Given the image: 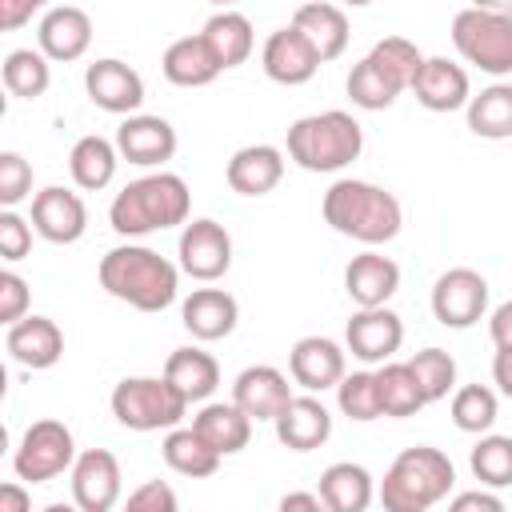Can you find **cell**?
Returning a JSON list of instances; mask_svg holds the SVG:
<instances>
[{"label":"cell","instance_id":"16","mask_svg":"<svg viewBox=\"0 0 512 512\" xmlns=\"http://www.w3.org/2000/svg\"><path fill=\"white\" fill-rule=\"evenodd\" d=\"M116 152H120V160H128L136 168H156L176 156V128L164 116L136 112V116L120 120V128H116Z\"/></svg>","mask_w":512,"mask_h":512},{"label":"cell","instance_id":"1","mask_svg":"<svg viewBox=\"0 0 512 512\" xmlns=\"http://www.w3.org/2000/svg\"><path fill=\"white\" fill-rule=\"evenodd\" d=\"M100 288L140 312H164L180 292V264L168 256L144 248V244H120L100 256Z\"/></svg>","mask_w":512,"mask_h":512},{"label":"cell","instance_id":"42","mask_svg":"<svg viewBox=\"0 0 512 512\" xmlns=\"http://www.w3.org/2000/svg\"><path fill=\"white\" fill-rule=\"evenodd\" d=\"M336 404L348 420H380L384 408H380V388H376V372H348L340 384H336Z\"/></svg>","mask_w":512,"mask_h":512},{"label":"cell","instance_id":"46","mask_svg":"<svg viewBox=\"0 0 512 512\" xmlns=\"http://www.w3.org/2000/svg\"><path fill=\"white\" fill-rule=\"evenodd\" d=\"M124 512H180V500H176L172 484H164V480H148V484H140V488L128 496Z\"/></svg>","mask_w":512,"mask_h":512},{"label":"cell","instance_id":"21","mask_svg":"<svg viewBox=\"0 0 512 512\" xmlns=\"http://www.w3.org/2000/svg\"><path fill=\"white\" fill-rule=\"evenodd\" d=\"M240 304L224 288H192V296L180 304V324L192 332V340H224L236 332Z\"/></svg>","mask_w":512,"mask_h":512},{"label":"cell","instance_id":"30","mask_svg":"<svg viewBox=\"0 0 512 512\" xmlns=\"http://www.w3.org/2000/svg\"><path fill=\"white\" fill-rule=\"evenodd\" d=\"M292 28L304 32V40L316 48V56L328 64L348 48V16L336 4H300L292 12Z\"/></svg>","mask_w":512,"mask_h":512},{"label":"cell","instance_id":"17","mask_svg":"<svg viewBox=\"0 0 512 512\" xmlns=\"http://www.w3.org/2000/svg\"><path fill=\"white\" fill-rule=\"evenodd\" d=\"M232 404L248 416V420H276L288 404H292V384L280 368L272 364H252L236 376L232 384Z\"/></svg>","mask_w":512,"mask_h":512},{"label":"cell","instance_id":"40","mask_svg":"<svg viewBox=\"0 0 512 512\" xmlns=\"http://www.w3.org/2000/svg\"><path fill=\"white\" fill-rule=\"evenodd\" d=\"M344 88H348V100H352L356 108H364V112H384V108H392L396 96H400V88H396L368 56H364L360 64H352Z\"/></svg>","mask_w":512,"mask_h":512},{"label":"cell","instance_id":"15","mask_svg":"<svg viewBox=\"0 0 512 512\" xmlns=\"http://www.w3.org/2000/svg\"><path fill=\"white\" fill-rule=\"evenodd\" d=\"M260 64H264V76L268 80H276V84H308L316 72H320V56H316V48L304 40V32H296L292 24H284V28H276L268 40H264V48H260Z\"/></svg>","mask_w":512,"mask_h":512},{"label":"cell","instance_id":"29","mask_svg":"<svg viewBox=\"0 0 512 512\" xmlns=\"http://www.w3.org/2000/svg\"><path fill=\"white\" fill-rule=\"evenodd\" d=\"M164 380L188 400V404H200L216 392L220 384V364L212 352L204 348H176L168 360H164Z\"/></svg>","mask_w":512,"mask_h":512},{"label":"cell","instance_id":"8","mask_svg":"<svg viewBox=\"0 0 512 512\" xmlns=\"http://www.w3.org/2000/svg\"><path fill=\"white\" fill-rule=\"evenodd\" d=\"M76 456L80 452H76L72 428L64 420H36L24 428V436L12 452V468L28 484H48V480L72 472Z\"/></svg>","mask_w":512,"mask_h":512},{"label":"cell","instance_id":"41","mask_svg":"<svg viewBox=\"0 0 512 512\" xmlns=\"http://www.w3.org/2000/svg\"><path fill=\"white\" fill-rule=\"evenodd\" d=\"M408 368H412V376H416V384H420V392H424L428 404L444 400L456 388V360L444 348H420L408 360Z\"/></svg>","mask_w":512,"mask_h":512},{"label":"cell","instance_id":"11","mask_svg":"<svg viewBox=\"0 0 512 512\" xmlns=\"http://www.w3.org/2000/svg\"><path fill=\"white\" fill-rule=\"evenodd\" d=\"M84 92L96 108L112 112V116H136V108L144 104V80L136 68H128L124 60L116 56H104V60H92L84 68Z\"/></svg>","mask_w":512,"mask_h":512},{"label":"cell","instance_id":"47","mask_svg":"<svg viewBox=\"0 0 512 512\" xmlns=\"http://www.w3.org/2000/svg\"><path fill=\"white\" fill-rule=\"evenodd\" d=\"M448 512H504V500L492 488H472V492H456L448 500Z\"/></svg>","mask_w":512,"mask_h":512},{"label":"cell","instance_id":"28","mask_svg":"<svg viewBox=\"0 0 512 512\" xmlns=\"http://www.w3.org/2000/svg\"><path fill=\"white\" fill-rule=\"evenodd\" d=\"M192 432L216 448L220 456H232V452H244L248 440H252V420L228 400H216V404H204L196 416H192Z\"/></svg>","mask_w":512,"mask_h":512},{"label":"cell","instance_id":"26","mask_svg":"<svg viewBox=\"0 0 512 512\" xmlns=\"http://www.w3.org/2000/svg\"><path fill=\"white\" fill-rule=\"evenodd\" d=\"M316 496L324 500L328 512H368V504L376 500V480L364 464L336 460L320 472Z\"/></svg>","mask_w":512,"mask_h":512},{"label":"cell","instance_id":"50","mask_svg":"<svg viewBox=\"0 0 512 512\" xmlns=\"http://www.w3.org/2000/svg\"><path fill=\"white\" fill-rule=\"evenodd\" d=\"M276 512H328V508H324V500H320L316 492H304V488H296V492L280 496Z\"/></svg>","mask_w":512,"mask_h":512},{"label":"cell","instance_id":"12","mask_svg":"<svg viewBox=\"0 0 512 512\" xmlns=\"http://www.w3.org/2000/svg\"><path fill=\"white\" fill-rule=\"evenodd\" d=\"M120 460L108 448H88L72 464V504L80 512H112L120 500Z\"/></svg>","mask_w":512,"mask_h":512},{"label":"cell","instance_id":"27","mask_svg":"<svg viewBox=\"0 0 512 512\" xmlns=\"http://www.w3.org/2000/svg\"><path fill=\"white\" fill-rule=\"evenodd\" d=\"M160 72H164V80L176 84V88H204V84H212L224 68L216 64L212 48H208L204 36L196 32V36H180V40H172V44L164 48Z\"/></svg>","mask_w":512,"mask_h":512},{"label":"cell","instance_id":"20","mask_svg":"<svg viewBox=\"0 0 512 512\" xmlns=\"http://www.w3.org/2000/svg\"><path fill=\"white\" fill-rule=\"evenodd\" d=\"M400 288V264L380 252H360L344 268V292L352 296L356 308H388V300Z\"/></svg>","mask_w":512,"mask_h":512},{"label":"cell","instance_id":"37","mask_svg":"<svg viewBox=\"0 0 512 512\" xmlns=\"http://www.w3.org/2000/svg\"><path fill=\"white\" fill-rule=\"evenodd\" d=\"M368 60L404 92V88H412L416 84V76H420V68H424V52L412 44V40H404V36H384V40H376L372 44V52H368Z\"/></svg>","mask_w":512,"mask_h":512},{"label":"cell","instance_id":"4","mask_svg":"<svg viewBox=\"0 0 512 512\" xmlns=\"http://www.w3.org/2000/svg\"><path fill=\"white\" fill-rule=\"evenodd\" d=\"M452 484H456V468H452L448 452L416 444L392 460L376 496H380L384 512H428L452 492Z\"/></svg>","mask_w":512,"mask_h":512},{"label":"cell","instance_id":"32","mask_svg":"<svg viewBox=\"0 0 512 512\" xmlns=\"http://www.w3.org/2000/svg\"><path fill=\"white\" fill-rule=\"evenodd\" d=\"M116 164H120V152H116V140H104V136H80L68 152V172L76 180V188L84 192H100L112 184L116 176Z\"/></svg>","mask_w":512,"mask_h":512},{"label":"cell","instance_id":"10","mask_svg":"<svg viewBox=\"0 0 512 512\" xmlns=\"http://www.w3.org/2000/svg\"><path fill=\"white\" fill-rule=\"evenodd\" d=\"M488 312V280L476 268H448L432 284V316L444 328H472Z\"/></svg>","mask_w":512,"mask_h":512},{"label":"cell","instance_id":"9","mask_svg":"<svg viewBox=\"0 0 512 512\" xmlns=\"http://www.w3.org/2000/svg\"><path fill=\"white\" fill-rule=\"evenodd\" d=\"M176 256H180V272L184 276H192L200 284H212L232 268V236H228L224 224H216L208 216L188 220L180 228Z\"/></svg>","mask_w":512,"mask_h":512},{"label":"cell","instance_id":"34","mask_svg":"<svg viewBox=\"0 0 512 512\" xmlns=\"http://www.w3.org/2000/svg\"><path fill=\"white\" fill-rule=\"evenodd\" d=\"M468 128L480 140H508L512 136V84L480 88V96L468 100Z\"/></svg>","mask_w":512,"mask_h":512},{"label":"cell","instance_id":"31","mask_svg":"<svg viewBox=\"0 0 512 512\" xmlns=\"http://www.w3.org/2000/svg\"><path fill=\"white\" fill-rule=\"evenodd\" d=\"M200 36H204V44L212 48V56H216L220 68L244 64V60L252 56V48H256V36H252V24H248L244 12H212V16L204 20Z\"/></svg>","mask_w":512,"mask_h":512},{"label":"cell","instance_id":"51","mask_svg":"<svg viewBox=\"0 0 512 512\" xmlns=\"http://www.w3.org/2000/svg\"><path fill=\"white\" fill-rule=\"evenodd\" d=\"M0 512H32V496H28V488L16 484V480H8V484L0 488Z\"/></svg>","mask_w":512,"mask_h":512},{"label":"cell","instance_id":"19","mask_svg":"<svg viewBox=\"0 0 512 512\" xmlns=\"http://www.w3.org/2000/svg\"><path fill=\"white\" fill-rule=\"evenodd\" d=\"M36 44H40V52H44L48 60H60V64L80 60V56L88 52V44H92V20H88V12L76 8V4H56V8H48V12L40 16Z\"/></svg>","mask_w":512,"mask_h":512},{"label":"cell","instance_id":"44","mask_svg":"<svg viewBox=\"0 0 512 512\" xmlns=\"http://www.w3.org/2000/svg\"><path fill=\"white\" fill-rule=\"evenodd\" d=\"M32 252V224L24 220V216H16L12 208H4L0 212V256L8 260V264H16V260H24Z\"/></svg>","mask_w":512,"mask_h":512},{"label":"cell","instance_id":"22","mask_svg":"<svg viewBox=\"0 0 512 512\" xmlns=\"http://www.w3.org/2000/svg\"><path fill=\"white\" fill-rule=\"evenodd\" d=\"M4 348H8V356L16 364H24L32 372H44V368H52L64 356V332L48 316H24L20 324L8 328Z\"/></svg>","mask_w":512,"mask_h":512},{"label":"cell","instance_id":"2","mask_svg":"<svg viewBox=\"0 0 512 512\" xmlns=\"http://www.w3.org/2000/svg\"><path fill=\"white\" fill-rule=\"evenodd\" d=\"M188 212H192L188 184L176 172H152L116 192V200L108 204V224L116 236L132 240V236L188 224Z\"/></svg>","mask_w":512,"mask_h":512},{"label":"cell","instance_id":"52","mask_svg":"<svg viewBox=\"0 0 512 512\" xmlns=\"http://www.w3.org/2000/svg\"><path fill=\"white\" fill-rule=\"evenodd\" d=\"M492 380L512 400V348H496V356H492Z\"/></svg>","mask_w":512,"mask_h":512},{"label":"cell","instance_id":"24","mask_svg":"<svg viewBox=\"0 0 512 512\" xmlns=\"http://www.w3.org/2000/svg\"><path fill=\"white\" fill-rule=\"evenodd\" d=\"M224 176H228V188L240 192V196H268L284 180V152L272 148V144L236 148Z\"/></svg>","mask_w":512,"mask_h":512},{"label":"cell","instance_id":"18","mask_svg":"<svg viewBox=\"0 0 512 512\" xmlns=\"http://www.w3.org/2000/svg\"><path fill=\"white\" fill-rule=\"evenodd\" d=\"M288 372L308 396L324 392V388H336L348 376L344 372V348L328 336H304L288 352Z\"/></svg>","mask_w":512,"mask_h":512},{"label":"cell","instance_id":"7","mask_svg":"<svg viewBox=\"0 0 512 512\" xmlns=\"http://www.w3.org/2000/svg\"><path fill=\"white\" fill-rule=\"evenodd\" d=\"M112 416L132 432H172L188 416V400L164 376H124L112 388Z\"/></svg>","mask_w":512,"mask_h":512},{"label":"cell","instance_id":"14","mask_svg":"<svg viewBox=\"0 0 512 512\" xmlns=\"http://www.w3.org/2000/svg\"><path fill=\"white\" fill-rule=\"evenodd\" d=\"M32 228L48 240V244H76L88 228V208L80 200V192L48 184L32 196Z\"/></svg>","mask_w":512,"mask_h":512},{"label":"cell","instance_id":"5","mask_svg":"<svg viewBox=\"0 0 512 512\" xmlns=\"http://www.w3.org/2000/svg\"><path fill=\"white\" fill-rule=\"evenodd\" d=\"M364 148V128L356 116L328 108L316 116H300L288 128V160H296L304 172H340L348 168Z\"/></svg>","mask_w":512,"mask_h":512},{"label":"cell","instance_id":"35","mask_svg":"<svg viewBox=\"0 0 512 512\" xmlns=\"http://www.w3.org/2000/svg\"><path fill=\"white\" fill-rule=\"evenodd\" d=\"M376 388H380V408H384V416H396V420L416 416V412L428 404L424 392H420V384H416V376H412V368H408V360H404V364H400V360L380 364V368H376Z\"/></svg>","mask_w":512,"mask_h":512},{"label":"cell","instance_id":"38","mask_svg":"<svg viewBox=\"0 0 512 512\" xmlns=\"http://www.w3.org/2000/svg\"><path fill=\"white\" fill-rule=\"evenodd\" d=\"M500 416V400L492 388L484 384H464L452 392V424L460 432H472V436H488V428L496 424Z\"/></svg>","mask_w":512,"mask_h":512},{"label":"cell","instance_id":"25","mask_svg":"<svg viewBox=\"0 0 512 512\" xmlns=\"http://www.w3.org/2000/svg\"><path fill=\"white\" fill-rule=\"evenodd\" d=\"M276 440L292 452H312L332 436V412L316 396H292V404L272 420Z\"/></svg>","mask_w":512,"mask_h":512},{"label":"cell","instance_id":"43","mask_svg":"<svg viewBox=\"0 0 512 512\" xmlns=\"http://www.w3.org/2000/svg\"><path fill=\"white\" fill-rule=\"evenodd\" d=\"M32 192V164L20 152H0V204L16 208Z\"/></svg>","mask_w":512,"mask_h":512},{"label":"cell","instance_id":"6","mask_svg":"<svg viewBox=\"0 0 512 512\" xmlns=\"http://www.w3.org/2000/svg\"><path fill=\"white\" fill-rule=\"evenodd\" d=\"M452 44L456 52L488 76L512 72V8L500 4H472L452 16Z\"/></svg>","mask_w":512,"mask_h":512},{"label":"cell","instance_id":"23","mask_svg":"<svg viewBox=\"0 0 512 512\" xmlns=\"http://www.w3.org/2000/svg\"><path fill=\"white\" fill-rule=\"evenodd\" d=\"M420 108L428 112H456V108H468L472 100V84H468V72L444 56H428L416 84H412Z\"/></svg>","mask_w":512,"mask_h":512},{"label":"cell","instance_id":"33","mask_svg":"<svg viewBox=\"0 0 512 512\" xmlns=\"http://www.w3.org/2000/svg\"><path fill=\"white\" fill-rule=\"evenodd\" d=\"M160 452H164V464H168L172 472L188 476V480H204V476H212V472L220 468V452L208 448L192 428H172V432L164 436Z\"/></svg>","mask_w":512,"mask_h":512},{"label":"cell","instance_id":"3","mask_svg":"<svg viewBox=\"0 0 512 512\" xmlns=\"http://www.w3.org/2000/svg\"><path fill=\"white\" fill-rule=\"evenodd\" d=\"M324 220L340 236L376 248V244H388V240L400 236L404 208L380 184H368V180H336L324 192Z\"/></svg>","mask_w":512,"mask_h":512},{"label":"cell","instance_id":"53","mask_svg":"<svg viewBox=\"0 0 512 512\" xmlns=\"http://www.w3.org/2000/svg\"><path fill=\"white\" fill-rule=\"evenodd\" d=\"M44 512H80V508H76V504H48Z\"/></svg>","mask_w":512,"mask_h":512},{"label":"cell","instance_id":"39","mask_svg":"<svg viewBox=\"0 0 512 512\" xmlns=\"http://www.w3.org/2000/svg\"><path fill=\"white\" fill-rule=\"evenodd\" d=\"M468 468L484 488H492V492L508 488L512 484V436H496V432L480 436L468 456Z\"/></svg>","mask_w":512,"mask_h":512},{"label":"cell","instance_id":"48","mask_svg":"<svg viewBox=\"0 0 512 512\" xmlns=\"http://www.w3.org/2000/svg\"><path fill=\"white\" fill-rule=\"evenodd\" d=\"M488 336H492L496 348H512V300H504V304L492 312V320H488Z\"/></svg>","mask_w":512,"mask_h":512},{"label":"cell","instance_id":"13","mask_svg":"<svg viewBox=\"0 0 512 512\" xmlns=\"http://www.w3.org/2000/svg\"><path fill=\"white\" fill-rule=\"evenodd\" d=\"M344 344L364 364H388L404 344V320L392 308H356L344 328Z\"/></svg>","mask_w":512,"mask_h":512},{"label":"cell","instance_id":"36","mask_svg":"<svg viewBox=\"0 0 512 512\" xmlns=\"http://www.w3.org/2000/svg\"><path fill=\"white\" fill-rule=\"evenodd\" d=\"M0 76H4V88L12 96H20V100H36L52 84L48 56L40 48H16V52H8L4 64H0Z\"/></svg>","mask_w":512,"mask_h":512},{"label":"cell","instance_id":"49","mask_svg":"<svg viewBox=\"0 0 512 512\" xmlns=\"http://www.w3.org/2000/svg\"><path fill=\"white\" fill-rule=\"evenodd\" d=\"M36 8V0H0V28H20L24 20H32Z\"/></svg>","mask_w":512,"mask_h":512},{"label":"cell","instance_id":"45","mask_svg":"<svg viewBox=\"0 0 512 512\" xmlns=\"http://www.w3.org/2000/svg\"><path fill=\"white\" fill-rule=\"evenodd\" d=\"M24 316H28V280L8 268V272H0V324L12 328Z\"/></svg>","mask_w":512,"mask_h":512}]
</instances>
